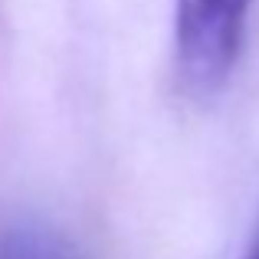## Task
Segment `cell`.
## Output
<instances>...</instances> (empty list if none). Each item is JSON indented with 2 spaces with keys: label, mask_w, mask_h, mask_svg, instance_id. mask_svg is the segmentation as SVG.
I'll use <instances>...</instances> for the list:
<instances>
[{
  "label": "cell",
  "mask_w": 259,
  "mask_h": 259,
  "mask_svg": "<svg viewBox=\"0 0 259 259\" xmlns=\"http://www.w3.org/2000/svg\"><path fill=\"white\" fill-rule=\"evenodd\" d=\"M0 259H79L66 240L43 227L17 223L0 230Z\"/></svg>",
  "instance_id": "cell-2"
},
{
  "label": "cell",
  "mask_w": 259,
  "mask_h": 259,
  "mask_svg": "<svg viewBox=\"0 0 259 259\" xmlns=\"http://www.w3.org/2000/svg\"><path fill=\"white\" fill-rule=\"evenodd\" d=\"M243 259H259V230H256V240H253V246L246 249V256Z\"/></svg>",
  "instance_id": "cell-3"
},
{
  "label": "cell",
  "mask_w": 259,
  "mask_h": 259,
  "mask_svg": "<svg viewBox=\"0 0 259 259\" xmlns=\"http://www.w3.org/2000/svg\"><path fill=\"white\" fill-rule=\"evenodd\" d=\"M253 0H174V69L181 89L210 99L243 53Z\"/></svg>",
  "instance_id": "cell-1"
}]
</instances>
